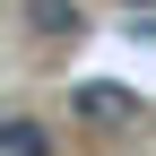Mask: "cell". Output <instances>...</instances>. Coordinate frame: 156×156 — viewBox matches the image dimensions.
<instances>
[{
	"instance_id": "6da1fadb",
	"label": "cell",
	"mask_w": 156,
	"mask_h": 156,
	"mask_svg": "<svg viewBox=\"0 0 156 156\" xmlns=\"http://www.w3.org/2000/svg\"><path fill=\"white\" fill-rule=\"evenodd\" d=\"M69 113L87 130H130L139 122V87H122V78H78L69 87Z\"/></svg>"
},
{
	"instance_id": "7a4b0ae2",
	"label": "cell",
	"mask_w": 156,
	"mask_h": 156,
	"mask_svg": "<svg viewBox=\"0 0 156 156\" xmlns=\"http://www.w3.org/2000/svg\"><path fill=\"white\" fill-rule=\"evenodd\" d=\"M26 26L44 35V44H61V35H78L87 17H78V0H26Z\"/></svg>"
},
{
	"instance_id": "3957f363",
	"label": "cell",
	"mask_w": 156,
	"mask_h": 156,
	"mask_svg": "<svg viewBox=\"0 0 156 156\" xmlns=\"http://www.w3.org/2000/svg\"><path fill=\"white\" fill-rule=\"evenodd\" d=\"M52 139H44V122H26V113H9L0 122V156H44Z\"/></svg>"
},
{
	"instance_id": "277c9868",
	"label": "cell",
	"mask_w": 156,
	"mask_h": 156,
	"mask_svg": "<svg viewBox=\"0 0 156 156\" xmlns=\"http://www.w3.org/2000/svg\"><path fill=\"white\" fill-rule=\"evenodd\" d=\"M122 9H156V0H122Z\"/></svg>"
}]
</instances>
